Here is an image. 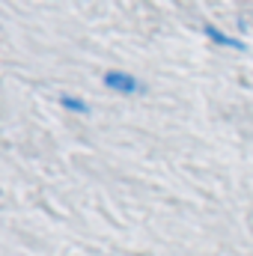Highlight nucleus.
Instances as JSON below:
<instances>
[{"label":"nucleus","instance_id":"nucleus-2","mask_svg":"<svg viewBox=\"0 0 253 256\" xmlns=\"http://www.w3.org/2000/svg\"><path fill=\"white\" fill-rule=\"evenodd\" d=\"M202 33L214 42V45H224V48H232V51H244L248 45L242 42V39H236V36H226L224 30H218L214 24H202Z\"/></svg>","mask_w":253,"mask_h":256},{"label":"nucleus","instance_id":"nucleus-1","mask_svg":"<svg viewBox=\"0 0 253 256\" xmlns=\"http://www.w3.org/2000/svg\"><path fill=\"white\" fill-rule=\"evenodd\" d=\"M102 84L108 90L120 92V96H143L146 92V84L140 78H134L131 72H122V68H108L104 78H102Z\"/></svg>","mask_w":253,"mask_h":256},{"label":"nucleus","instance_id":"nucleus-3","mask_svg":"<svg viewBox=\"0 0 253 256\" xmlns=\"http://www.w3.org/2000/svg\"><path fill=\"white\" fill-rule=\"evenodd\" d=\"M60 104H63L66 110H72V114H90V110H92L86 98L72 96V92H60Z\"/></svg>","mask_w":253,"mask_h":256}]
</instances>
